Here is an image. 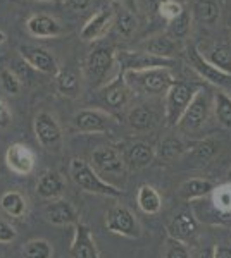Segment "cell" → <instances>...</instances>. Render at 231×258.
<instances>
[{
  "label": "cell",
  "mask_w": 231,
  "mask_h": 258,
  "mask_svg": "<svg viewBox=\"0 0 231 258\" xmlns=\"http://www.w3.org/2000/svg\"><path fill=\"white\" fill-rule=\"evenodd\" d=\"M90 165L104 181L116 186V188H117L116 181L121 182L126 181L128 167H126L123 155L114 147H99L97 150H94Z\"/></svg>",
  "instance_id": "cell-1"
},
{
  "label": "cell",
  "mask_w": 231,
  "mask_h": 258,
  "mask_svg": "<svg viewBox=\"0 0 231 258\" xmlns=\"http://www.w3.org/2000/svg\"><path fill=\"white\" fill-rule=\"evenodd\" d=\"M71 177L86 193L104 195V197H121L123 195V189L104 181L94 170V167L83 159L71 160Z\"/></svg>",
  "instance_id": "cell-2"
},
{
  "label": "cell",
  "mask_w": 231,
  "mask_h": 258,
  "mask_svg": "<svg viewBox=\"0 0 231 258\" xmlns=\"http://www.w3.org/2000/svg\"><path fill=\"white\" fill-rule=\"evenodd\" d=\"M199 91V86L184 81H174L166 91V124L169 127L178 126L184 110Z\"/></svg>",
  "instance_id": "cell-3"
},
{
  "label": "cell",
  "mask_w": 231,
  "mask_h": 258,
  "mask_svg": "<svg viewBox=\"0 0 231 258\" xmlns=\"http://www.w3.org/2000/svg\"><path fill=\"white\" fill-rule=\"evenodd\" d=\"M123 74L128 86H136V88H142L144 91H149V93L167 91L169 86L174 83L169 69L166 68H154L145 71H126Z\"/></svg>",
  "instance_id": "cell-4"
},
{
  "label": "cell",
  "mask_w": 231,
  "mask_h": 258,
  "mask_svg": "<svg viewBox=\"0 0 231 258\" xmlns=\"http://www.w3.org/2000/svg\"><path fill=\"white\" fill-rule=\"evenodd\" d=\"M207 117H209V95L207 90L199 88V91L195 93V97L190 102L188 109L184 110L183 117L179 119L176 127L181 129L184 133L199 131L207 122Z\"/></svg>",
  "instance_id": "cell-5"
},
{
  "label": "cell",
  "mask_w": 231,
  "mask_h": 258,
  "mask_svg": "<svg viewBox=\"0 0 231 258\" xmlns=\"http://www.w3.org/2000/svg\"><path fill=\"white\" fill-rule=\"evenodd\" d=\"M106 227L114 234L126 238H138L140 236V224L131 210L124 205H116L107 212Z\"/></svg>",
  "instance_id": "cell-6"
},
{
  "label": "cell",
  "mask_w": 231,
  "mask_h": 258,
  "mask_svg": "<svg viewBox=\"0 0 231 258\" xmlns=\"http://www.w3.org/2000/svg\"><path fill=\"white\" fill-rule=\"evenodd\" d=\"M116 60V52L111 47H99L88 55L86 59V74L95 86L102 85L111 73Z\"/></svg>",
  "instance_id": "cell-7"
},
{
  "label": "cell",
  "mask_w": 231,
  "mask_h": 258,
  "mask_svg": "<svg viewBox=\"0 0 231 258\" xmlns=\"http://www.w3.org/2000/svg\"><path fill=\"white\" fill-rule=\"evenodd\" d=\"M187 55H188V62H190V68L193 71H197L204 80H207L209 83H212V85H216V86H226L231 83L229 74H224L222 71L214 68L211 62L200 53V50L197 47H193V45L188 47Z\"/></svg>",
  "instance_id": "cell-8"
},
{
  "label": "cell",
  "mask_w": 231,
  "mask_h": 258,
  "mask_svg": "<svg viewBox=\"0 0 231 258\" xmlns=\"http://www.w3.org/2000/svg\"><path fill=\"white\" fill-rule=\"evenodd\" d=\"M176 64L174 59H162L155 57L147 52H135V53H123L121 55V71H145L154 68H166L171 69Z\"/></svg>",
  "instance_id": "cell-9"
},
{
  "label": "cell",
  "mask_w": 231,
  "mask_h": 258,
  "mask_svg": "<svg viewBox=\"0 0 231 258\" xmlns=\"http://www.w3.org/2000/svg\"><path fill=\"white\" fill-rule=\"evenodd\" d=\"M33 129H35V136L38 140V143L45 148L57 147L62 138L61 126L57 124L56 117L50 115L49 112H40L36 115L35 122H33Z\"/></svg>",
  "instance_id": "cell-10"
},
{
  "label": "cell",
  "mask_w": 231,
  "mask_h": 258,
  "mask_svg": "<svg viewBox=\"0 0 231 258\" xmlns=\"http://www.w3.org/2000/svg\"><path fill=\"white\" fill-rule=\"evenodd\" d=\"M19 53L35 71L49 74V76H57V73H59L57 60L54 59L52 53H49L45 48L31 47V45H21Z\"/></svg>",
  "instance_id": "cell-11"
},
{
  "label": "cell",
  "mask_w": 231,
  "mask_h": 258,
  "mask_svg": "<svg viewBox=\"0 0 231 258\" xmlns=\"http://www.w3.org/2000/svg\"><path fill=\"white\" fill-rule=\"evenodd\" d=\"M6 164L14 174L26 176V174H31L33 169H35V153L26 145L14 143L6 152Z\"/></svg>",
  "instance_id": "cell-12"
},
{
  "label": "cell",
  "mask_w": 231,
  "mask_h": 258,
  "mask_svg": "<svg viewBox=\"0 0 231 258\" xmlns=\"http://www.w3.org/2000/svg\"><path fill=\"white\" fill-rule=\"evenodd\" d=\"M73 120H74V127L81 133H104V131H107L112 122L111 115L104 114V112H100V110H94V109L79 110L78 114L74 115Z\"/></svg>",
  "instance_id": "cell-13"
},
{
  "label": "cell",
  "mask_w": 231,
  "mask_h": 258,
  "mask_svg": "<svg viewBox=\"0 0 231 258\" xmlns=\"http://www.w3.org/2000/svg\"><path fill=\"white\" fill-rule=\"evenodd\" d=\"M71 258H100L97 251L95 241L91 238V232L85 224H76V232H74V239L69 249Z\"/></svg>",
  "instance_id": "cell-14"
},
{
  "label": "cell",
  "mask_w": 231,
  "mask_h": 258,
  "mask_svg": "<svg viewBox=\"0 0 231 258\" xmlns=\"http://www.w3.org/2000/svg\"><path fill=\"white\" fill-rule=\"evenodd\" d=\"M197 232V220L193 217L192 212H178L174 215L173 220L167 226V234L171 239H178V241H187L195 236Z\"/></svg>",
  "instance_id": "cell-15"
},
{
  "label": "cell",
  "mask_w": 231,
  "mask_h": 258,
  "mask_svg": "<svg viewBox=\"0 0 231 258\" xmlns=\"http://www.w3.org/2000/svg\"><path fill=\"white\" fill-rule=\"evenodd\" d=\"M45 217L54 226H69L78 224V215L74 207L66 200H56L45 207Z\"/></svg>",
  "instance_id": "cell-16"
},
{
  "label": "cell",
  "mask_w": 231,
  "mask_h": 258,
  "mask_svg": "<svg viewBox=\"0 0 231 258\" xmlns=\"http://www.w3.org/2000/svg\"><path fill=\"white\" fill-rule=\"evenodd\" d=\"M154 157H155V152L149 143L136 141V143L129 145V147L124 150L123 159L126 162V167L138 170L152 164Z\"/></svg>",
  "instance_id": "cell-17"
},
{
  "label": "cell",
  "mask_w": 231,
  "mask_h": 258,
  "mask_svg": "<svg viewBox=\"0 0 231 258\" xmlns=\"http://www.w3.org/2000/svg\"><path fill=\"white\" fill-rule=\"evenodd\" d=\"M114 23V12L111 9H100L97 14L85 24V28L81 30V38L85 41H94L104 35L109 26Z\"/></svg>",
  "instance_id": "cell-18"
},
{
  "label": "cell",
  "mask_w": 231,
  "mask_h": 258,
  "mask_svg": "<svg viewBox=\"0 0 231 258\" xmlns=\"http://www.w3.org/2000/svg\"><path fill=\"white\" fill-rule=\"evenodd\" d=\"M104 102L112 109H121L128 102V83L121 71L114 81L104 86Z\"/></svg>",
  "instance_id": "cell-19"
},
{
  "label": "cell",
  "mask_w": 231,
  "mask_h": 258,
  "mask_svg": "<svg viewBox=\"0 0 231 258\" xmlns=\"http://www.w3.org/2000/svg\"><path fill=\"white\" fill-rule=\"evenodd\" d=\"M128 124L133 131H150L159 124V115L152 107L149 105H138L128 115Z\"/></svg>",
  "instance_id": "cell-20"
},
{
  "label": "cell",
  "mask_w": 231,
  "mask_h": 258,
  "mask_svg": "<svg viewBox=\"0 0 231 258\" xmlns=\"http://www.w3.org/2000/svg\"><path fill=\"white\" fill-rule=\"evenodd\" d=\"M64 191V181L62 176L56 170H47L43 172L38 179V184H36V193L40 198L43 200H56L62 195Z\"/></svg>",
  "instance_id": "cell-21"
},
{
  "label": "cell",
  "mask_w": 231,
  "mask_h": 258,
  "mask_svg": "<svg viewBox=\"0 0 231 258\" xmlns=\"http://www.w3.org/2000/svg\"><path fill=\"white\" fill-rule=\"evenodd\" d=\"M214 188H216V186H214L209 179L192 177L179 186L178 193H179V198L184 200V202H192V200L202 198L205 195H211Z\"/></svg>",
  "instance_id": "cell-22"
},
{
  "label": "cell",
  "mask_w": 231,
  "mask_h": 258,
  "mask_svg": "<svg viewBox=\"0 0 231 258\" xmlns=\"http://www.w3.org/2000/svg\"><path fill=\"white\" fill-rule=\"evenodd\" d=\"M26 28L33 36H57L62 31L61 24L56 19L43 14L31 16L26 23Z\"/></svg>",
  "instance_id": "cell-23"
},
{
  "label": "cell",
  "mask_w": 231,
  "mask_h": 258,
  "mask_svg": "<svg viewBox=\"0 0 231 258\" xmlns=\"http://www.w3.org/2000/svg\"><path fill=\"white\" fill-rule=\"evenodd\" d=\"M142 47H144V52L147 53H152L155 57H162V59H171V55L176 52V41L169 35H162L147 40Z\"/></svg>",
  "instance_id": "cell-24"
},
{
  "label": "cell",
  "mask_w": 231,
  "mask_h": 258,
  "mask_svg": "<svg viewBox=\"0 0 231 258\" xmlns=\"http://www.w3.org/2000/svg\"><path fill=\"white\" fill-rule=\"evenodd\" d=\"M136 203H138V207H140V210L149 215L157 214L162 207L161 195L157 193V189L149 184L140 186V189H138V193H136Z\"/></svg>",
  "instance_id": "cell-25"
},
{
  "label": "cell",
  "mask_w": 231,
  "mask_h": 258,
  "mask_svg": "<svg viewBox=\"0 0 231 258\" xmlns=\"http://www.w3.org/2000/svg\"><path fill=\"white\" fill-rule=\"evenodd\" d=\"M216 69L231 76V52L224 45H214L207 52H200Z\"/></svg>",
  "instance_id": "cell-26"
},
{
  "label": "cell",
  "mask_w": 231,
  "mask_h": 258,
  "mask_svg": "<svg viewBox=\"0 0 231 258\" xmlns=\"http://www.w3.org/2000/svg\"><path fill=\"white\" fill-rule=\"evenodd\" d=\"M221 9L216 0H197L193 6V16L199 23L204 24H214L219 19Z\"/></svg>",
  "instance_id": "cell-27"
},
{
  "label": "cell",
  "mask_w": 231,
  "mask_h": 258,
  "mask_svg": "<svg viewBox=\"0 0 231 258\" xmlns=\"http://www.w3.org/2000/svg\"><path fill=\"white\" fill-rule=\"evenodd\" d=\"M0 207L11 217H23L26 214V198L18 191H7L2 198H0Z\"/></svg>",
  "instance_id": "cell-28"
},
{
  "label": "cell",
  "mask_w": 231,
  "mask_h": 258,
  "mask_svg": "<svg viewBox=\"0 0 231 258\" xmlns=\"http://www.w3.org/2000/svg\"><path fill=\"white\" fill-rule=\"evenodd\" d=\"M57 90L61 95L69 98L78 97L79 93V80L78 74L73 69H61L57 73Z\"/></svg>",
  "instance_id": "cell-29"
},
{
  "label": "cell",
  "mask_w": 231,
  "mask_h": 258,
  "mask_svg": "<svg viewBox=\"0 0 231 258\" xmlns=\"http://www.w3.org/2000/svg\"><path fill=\"white\" fill-rule=\"evenodd\" d=\"M52 244L47 239H31L23 248L24 258H52Z\"/></svg>",
  "instance_id": "cell-30"
},
{
  "label": "cell",
  "mask_w": 231,
  "mask_h": 258,
  "mask_svg": "<svg viewBox=\"0 0 231 258\" xmlns=\"http://www.w3.org/2000/svg\"><path fill=\"white\" fill-rule=\"evenodd\" d=\"M212 203L221 214H228L231 215V184L226 182V184L216 186L212 191Z\"/></svg>",
  "instance_id": "cell-31"
},
{
  "label": "cell",
  "mask_w": 231,
  "mask_h": 258,
  "mask_svg": "<svg viewBox=\"0 0 231 258\" xmlns=\"http://www.w3.org/2000/svg\"><path fill=\"white\" fill-rule=\"evenodd\" d=\"M216 115L221 126L231 127V97L224 91L216 93Z\"/></svg>",
  "instance_id": "cell-32"
},
{
  "label": "cell",
  "mask_w": 231,
  "mask_h": 258,
  "mask_svg": "<svg viewBox=\"0 0 231 258\" xmlns=\"http://www.w3.org/2000/svg\"><path fill=\"white\" fill-rule=\"evenodd\" d=\"M192 18L190 12L183 11L181 14L178 16L176 19H173L169 23V36L171 38H184V36L190 33V26H192Z\"/></svg>",
  "instance_id": "cell-33"
},
{
  "label": "cell",
  "mask_w": 231,
  "mask_h": 258,
  "mask_svg": "<svg viewBox=\"0 0 231 258\" xmlns=\"http://www.w3.org/2000/svg\"><path fill=\"white\" fill-rule=\"evenodd\" d=\"M116 31L119 33L121 36H131L133 31L136 30V18L128 11H123L117 14V18L114 21Z\"/></svg>",
  "instance_id": "cell-34"
},
{
  "label": "cell",
  "mask_w": 231,
  "mask_h": 258,
  "mask_svg": "<svg viewBox=\"0 0 231 258\" xmlns=\"http://www.w3.org/2000/svg\"><path fill=\"white\" fill-rule=\"evenodd\" d=\"M183 152V145L181 141H178L176 138H167L164 140L161 143V147H159V157H161L162 160H174L176 157H179Z\"/></svg>",
  "instance_id": "cell-35"
},
{
  "label": "cell",
  "mask_w": 231,
  "mask_h": 258,
  "mask_svg": "<svg viewBox=\"0 0 231 258\" xmlns=\"http://www.w3.org/2000/svg\"><path fill=\"white\" fill-rule=\"evenodd\" d=\"M0 85H2V88L6 93L9 95H18L21 91V81L18 80V76H16L14 73H12V69H2L0 71Z\"/></svg>",
  "instance_id": "cell-36"
},
{
  "label": "cell",
  "mask_w": 231,
  "mask_h": 258,
  "mask_svg": "<svg viewBox=\"0 0 231 258\" xmlns=\"http://www.w3.org/2000/svg\"><path fill=\"white\" fill-rule=\"evenodd\" d=\"M33 71H35V69H33L31 66H29L28 62L23 59V57H19V59H16L14 62H12V73L18 76L21 85H31Z\"/></svg>",
  "instance_id": "cell-37"
},
{
  "label": "cell",
  "mask_w": 231,
  "mask_h": 258,
  "mask_svg": "<svg viewBox=\"0 0 231 258\" xmlns=\"http://www.w3.org/2000/svg\"><path fill=\"white\" fill-rule=\"evenodd\" d=\"M157 11H159V14H161V18L167 19L171 23V21L178 18L184 9L181 4L176 2V0H162V2L159 4Z\"/></svg>",
  "instance_id": "cell-38"
},
{
  "label": "cell",
  "mask_w": 231,
  "mask_h": 258,
  "mask_svg": "<svg viewBox=\"0 0 231 258\" xmlns=\"http://www.w3.org/2000/svg\"><path fill=\"white\" fill-rule=\"evenodd\" d=\"M217 150V145L214 141H200L199 145L193 150V159L197 162H207L214 157Z\"/></svg>",
  "instance_id": "cell-39"
},
{
  "label": "cell",
  "mask_w": 231,
  "mask_h": 258,
  "mask_svg": "<svg viewBox=\"0 0 231 258\" xmlns=\"http://www.w3.org/2000/svg\"><path fill=\"white\" fill-rule=\"evenodd\" d=\"M164 258H190V253H188V248L183 244V241L169 238L167 246H166V253H164Z\"/></svg>",
  "instance_id": "cell-40"
},
{
  "label": "cell",
  "mask_w": 231,
  "mask_h": 258,
  "mask_svg": "<svg viewBox=\"0 0 231 258\" xmlns=\"http://www.w3.org/2000/svg\"><path fill=\"white\" fill-rule=\"evenodd\" d=\"M16 236H18L16 229L11 224H7L6 220H0V243H11L16 239Z\"/></svg>",
  "instance_id": "cell-41"
},
{
  "label": "cell",
  "mask_w": 231,
  "mask_h": 258,
  "mask_svg": "<svg viewBox=\"0 0 231 258\" xmlns=\"http://www.w3.org/2000/svg\"><path fill=\"white\" fill-rule=\"evenodd\" d=\"M12 120V112L4 98H0V129H6Z\"/></svg>",
  "instance_id": "cell-42"
},
{
  "label": "cell",
  "mask_w": 231,
  "mask_h": 258,
  "mask_svg": "<svg viewBox=\"0 0 231 258\" xmlns=\"http://www.w3.org/2000/svg\"><path fill=\"white\" fill-rule=\"evenodd\" d=\"M214 258H231L229 246H216L214 248Z\"/></svg>",
  "instance_id": "cell-43"
},
{
  "label": "cell",
  "mask_w": 231,
  "mask_h": 258,
  "mask_svg": "<svg viewBox=\"0 0 231 258\" xmlns=\"http://www.w3.org/2000/svg\"><path fill=\"white\" fill-rule=\"evenodd\" d=\"M69 6L74 11H85L90 6V0H69Z\"/></svg>",
  "instance_id": "cell-44"
},
{
  "label": "cell",
  "mask_w": 231,
  "mask_h": 258,
  "mask_svg": "<svg viewBox=\"0 0 231 258\" xmlns=\"http://www.w3.org/2000/svg\"><path fill=\"white\" fill-rule=\"evenodd\" d=\"M200 258H214V248H205L200 253Z\"/></svg>",
  "instance_id": "cell-45"
},
{
  "label": "cell",
  "mask_w": 231,
  "mask_h": 258,
  "mask_svg": "<svg viewBox=\"0 0 231 258\" xmlns=\"http://www.w3.org/2000/svg\"><path fill=\"white\" fill-rule=\"evenodd\" d=\"M4 40H6V35H4V33L2 31H0V43H2V41Z\"/></svg>",
  "instance_id": "cell-46"
},
{
  "label": "cell",
  "mask_w": 231,
  "mask_h": 258,
  "mask_svg": "<svg viewBox=\"0 0 231 258\" xmlns=\"http://www.w3.org/2000/svg\"><path fill=\"white\" fill-rule=\"evenodd\" d=\"M228 182L231 184V167H229V170H228Z\"/></svg>",
  "instance_id": "cell-47"
},
{
  "label": "cell",
  "mask_w": 231,
  "mask_h": 258,
  "mask_svg": "<svg viewBox=\"0 0 231 258\" xmlns=\"http://www.w3.org/2000/svg\"><path fill=\"white\" fill-rule=\"evenodd\" d=\"M107 2H119V0H107Z\"/></svg>",
  "instance_id": "cell-48"
}]
</instances>
